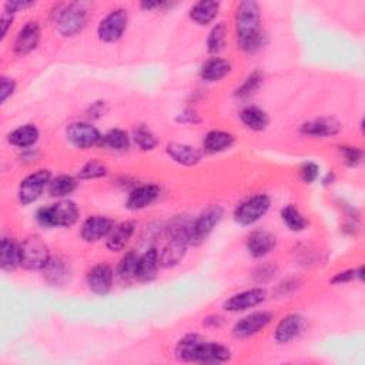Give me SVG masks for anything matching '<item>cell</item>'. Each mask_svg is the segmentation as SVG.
Listing matches in <instances>:
<instances>
[{
    "mask_svg": "<svg viewBox=\"0 0 365 365\" xmlns=\"http://www.w3.org/2000/svg\"><path fill=\"white\" fill-rule=\"evenodd\" d=\"M166 152L168 157L179 163L180 166L191 167L200 163L202 160V153L196 148L188 144H181V143H168Z\"/></svg>",
    "mask_w": 365,
    "mask_h": 365,
    "instance_id": "22",
    "label": "cell"
},
{
    "mask_svg": "<svg viewBox=\"0 0 365 365\" xmlns=\"http://www.w3.org/2000/svg\"><path fill=\"white\" fill-rule=\"evenodd\" d=\"M42 39V29L39 26L37 21H28L24 26L19 30L15 44H13V51L19 56H26L32 53L35 48L39 46Z\"/></svg>",
    "mask_w": 365,
    "mask_h": 365,
    "instance_id": "16",
    "label": "cell"
},
{
    "mask_svg": "<svg viewBox=\"0 0 365 365\" xmlns=\"http://www.w3.org/2000/svg\"><path fill=\"white\" fill-rule=\"evenodd\" d=\"M107 175V167L97 160H90L86 163L79 172L80 180H93V179H100Z\"/></svg>",
    "mask_w": 365,
    "mask_h": 365,
    "instance_id": "38",
    "label": "cell"
},
{
    "mask_svg": "<svg viewBox=\"0 0 365 365\" xmlns=\"http://www.w3.org/2000/svg\"><path fill=\"white\" fill-rule=\"evenodd\" d=\"M276 273V269L273 265H264V267H260V269L257 270L256 276H257V281L258 283H265L269 281Z\"/></svg>",
    "mask_w": 365,
    "mask_h": 365,
    "instance_id": "44",
    "label": "cell"
},
{
    "mask_svg": "<svg viewBox=\"0 0 365 365\" xmlns=\"http://www.w3.org/2000/svg\"><path fill=\"white\" fill-rule=\"evenodd\" d=\"M113 280H114V273L113 269L109 264H97L93 269L89 270L86 283L89 290L91 293L97 296H106L110 293V290L113 287Z\"/></svg>",
    "mask_w": 365,
    "mask_h": 365,
    "instance_id": "14",
    "label": "cell"
},
{
    "mask_svg": "<svg viewBox=\"0 0 365 365\" xmlns=\"http://www.w3.org/2000/svg\"><path fill=\"white\" fill-rule=\"evenodd\" d=\"M67 140L80 150H87L94 148V145L102 144L103 136L93 125L86 123V121H78L71 123L66 130Z\"/></svg>",
    "mask_w": 365,
    "mask_h": 365,
    "instance_id": "11",
    "label": "cell"
},
{
    "mask_svg": "<svg viewBox=\"0 0 365 365\" xmlns=\"http://www.w3.org/2000/svg\"><path fill=\"white\" fill-rule=\"evenodd\" d=\"M177 121H180V123H183V125H193V123H199L200 118L193 110H186L184 113H181L177 117Z\"/></svg>",
    "mask_w": 365,
    "mask_h": 365,
    "instance_id": "45",
    "label": "cell"
},
{
    "mask_svg": "<svg viewBox=\"0 0 365 365\" xmlns=\"http://www.w3.org/2000/svg\"><path fill=\"white\" fill-rule=\"evenodd\" d=\"M51 258L48 247L42 237L28 235L20 242V265L24 270L42 271Z\"/></svg>",
    "mask_w": 365,
    "mask_h": 365,
    "instance_id": "6",
    "label": "cell"
},
{
    "mask_svg": "<svg viewBox=\"0 0 365 365\" xmlns=\"http://www.w3.org/2000/svg\"><path fill=\"white\" fill-rule=\"evenodd\" d=\"M191 223L184 217H179L167 229V242L163 250L159 253L160 265L164 269L177 265L186 256L190 242Z\"/></svg>",
    "mask_w": 365,
    "mask_h": 365,
    "instance_id": "3",
    "label": "cell"
},
{
    "mask_svg": "<svg viewBox=\"0 0 365 365\" xmlns=\"http://www.w3.org/2000/svg\"><path fill=\"white\" fill-rule=\"evenodd\" d=\"M133 139H134V143L137 144V148L143 152H150L157 145L156 136L152 133V130H149L144 126H139L134 130Z\"/></svg>",
    "mask_w": 365,
    "mask_h": 365,
    "instance_id": "37",
    "label": "cell"
},
{
    "mask_svg": "<svg viewBox=\"0 0 365 365\" xmlns=\"http://www.w3.org/2000/svg\"><path fill=\"white\" fill-rule=\"evenodd\" d=\"M218 12H220V3L213 2V0H202L191 6L188 16L194 23L207 26L217 17Z\"/></svg>",
    "mask_w": 365,
    "mask_h": 365,
    "instance_id": "26",
    "label": "cell"
},
{
    "mask_svg": "<svg viewBox=\"0 0 365 365\" xmlns=\"http://www.w3.org/2000/svg\"><path fill=\"white\" fill-rule=\"evenodd\" d=\"M15 90H16V83L13 79H9L6 76L0 79V102L5 103L15 93Z\"/></svg>",
    "mask_w": 365,
    "mask_h": 365,
    "instance_id": "41",
    "label": "cell"
},
{
    "mask_svg": "<svg viewBox=\"0 0 365 365\" xmlns=\"http://www.w3.org/2000/svg\"><path fill=\"white\" fill-rule=\"evenodd\" d=\"M267 300V291L264 288H251L241 291L224 301L223 308L229 312H240L254 308Z\"/></svg>",
    "mask_w": 365,
    "mask_h": 365,
    "instance_id": "13",
    "label": "cell"
},
{
    "mask_svg": "<svg viewBox=\"0 0 365 365\" xmlns=\"http://www.w3.org/2000/svg\"><path fill=\"white\" fill-rule=\"evenodd\" d=\"M78 188V180L71 176H59L56 179H52L51 183H48V194H51L52 197H66L69 194H71Z\"/></svg>",
    "mask_w": 365,
    "mask_h": 365,
    "instance_id": "32",
    "label": "cell"
},
{
    "mask_svg": "<svg viewBox=\"0 0 365 365\" xmlns=\"http://www.w3.org/2000/svg\"><path fill=\"white\" fill-rule=\"evenodd\" d=\"M42 271L44 280L53 287H60L66 284L71 276L70 265L60 257H52Z\"/></svg>",
    "mask_w": 365,
    "mask_h": 365,
    "instance_id": "21",
    "label": "cell"
},
{
    "mask_svg": "<svg viewBox=\"0 0 365 365\" xmlns=\"http://www.w3.org/2000/svg\"><path fill=\"white\" fill-rule=\"evenodd\" d=\"M304 328H305V319L303 315L300 314L285 315L274 330V339L281 346L290 344L304 332Z\"/></svg>",
    "mask_w": 365,
    "mask_h": 365,
    "instance_id": "15",
    "label": "cell"
},
{
    "mask_svg": "<svg viewBox=\"0 0 365 365\" xmlns=\"http://www.w3.org/2000/svg\"><path fill=\"white\" fill-rule=\"evenodd\" d=\"M90 113H93V114H96V116L103 114L105 110H103V105H102V102L94 103V105L90 107Z\"/></svg>",
    "mask_w": 365,
    "mask_h": 365,
    "instance_id": "50",
    "label": "cell"
},
{
    "mask_svg": "<svg viewBox=\"0 0 365 365\" xmlns=\"http://www.w3.org/2000/svg\"><path fill=\"white\" fill-rule=\"evenodd\" d=\"M39 129L33 125H24L13 130L9 136L8 140L12 145H16V148L20 149H28L32 148L33 144L37 143L39 140Z\"/></svg>",
    "mask_w": 365,
    "mask_h": 365,
    "instance_id": "30",
    "label": "cell"
},
{
    "mask_svg": "<svg viewBox=\"0 0 365 365\" xmlns=\"http://www.w3.org/2000/svg\"><path fill=\"white\" fill-rule=\"evenodd\" d=\"M230 71H231L230 62L222 57H211L202 66L200 76L203 80L214 83L224 79Z\"/></svg>",
    "mask_w": 365,
    "mask_h": 365,
    "instance_id": "27",
    "label": "cell"
},
{
    "mask_svg": "<svg viewBox=\"0 0 365 365\" xmlns=\"http://www.w3.org/2000/svg\"><path fill=\"white\" fill-rule=\"evenodd\" d=\"M240 120L242 121V125L253 132H262L270 125L269 114L256 106H249L242 109L240 113Z\"/></svg>",
    "mask_w": 365,
    "mask_h": 365,
    "instance_id": "29",
    "label": "cell"
},
{
    "mask_svg": "<svg viewBox=\"0 0 365 365\" xmlns=\"http://www.w3.org/2000/svg\"><path fill=\"white\" fill-rule=\"evenodd\" d=\"M20 265V244L5 237L0 246V267L3 271H15Z\"/></svg>",
    "mask_w": 365,
    "mask_h": 365,
    "instance_id": "28",
    "label": "cell"
},
{
    "mask_svg": "<svg viewBox=\"0 0 365 365\" xmlns=\"http://www.w3.org/2000/svg\"><path fill=\"white\" fill-rule=\"evenodd\" d=\"M227 40V26L224 23H218L211 29L208 37H207V51L210 55H218L220 53Z\"/></svg>",
    "mask_w": 365,
    "mask_h": 365,
    "instance_id": "34",
    "label": "cell"
},
{
    "mask_svg": "<svg viewBox=\"0 0 365 365\" xmlns=\"http://www.w3.org/2000/svg\"><path fill=\"white\" fill-rule=\"evenodd\" d=\"M134 230H136V224L133 222H123L114 226V229L107 237V242H106L107 249L113 253L123 250L127 246L132 235L134 234Z\"/></svg>",
    "mask_w": 365,
    "mask_h": 365,
    "instance_id": "25",
    "label": "cell"
},
{
    "mask_svg": "<svg viewBox=\"0 0 365 365\" xmlns=\"http://www.w3.org/2000/svg\"><path fill=\"white\" fill-rule=\"evenodd\" d=\"M114 229V222L106 215H91L83 223L80 235L86 242L100 241L105 237H109Z\"/></svg>",
    "mask_w": 365,
    "mask_h": 365,
    "instance_id": "17",
    "label": "cell"
},
{
    "mask_svg": "<svg viewBox=\"0 0 365 365\" xmlns=\"http://www.w3.org/2000/svg\"><path fill=\"white\" fill-rule=\"evenodd\" d=\"M343 126L332 117H321L307 121L301 126V133L311 137H331L341 132Z\"/></svg>",
    "mask_w": 365,
    "mask_h": 365,
    "instance_id": "20",
    "label": "cell"
},
{
    "mask_svg": "<svg viewBox=\"0 0 365 365\" xmlns=\"http://www.w3.org/2000/svg\"><path fill=\"white\" fill-rule=\"evenodd\" d=\"M334 180H335V175L334 173H327L324 176V179H323V184L324 186H330V184L334 183Z\"/></svg>",
    "mask_w": 365,
    "mask_h": 365,
    "instance_id": "51",
    "label": "cell"
},
{
    "mask_svg": "<svg viewBox=\"0 0 365 365\" xmlns=\"http://www.w3.org/2000/svg\"><path fill=\"white\" fill-rule=\"evenodd\" d=\"M56 28L64 37H73L79 35L87 23V8L84 3L73 2L67 5H59L56 12Z\"/></svg>",
    "mask_w": 365,
    "mask_h": 365,
    "instance_id": "5",
    "label": "cell"
},
{
    "mask_svg": "<svg viewBox=\"0 0 365 365\" xmlns=\"http://www.w3.org/2000/svg\"><path fill=\"white\" fill-rule=\"evenodd\" d=\"M235 32L238 47L246 53H256L264 44L261 32V12L258 3L246 0L237 6Z\"/></svg>",
    "mask_w": 365,
    "mask_h": 365,
    "instance_id": "2",
    "label": "cell"
},
{
    "mask_svg": "<svg viewBox=\"0 0 365 365\" xmlns=\"http://www.w3.org/2000/svg\"><path fill=\"white\" fill-rule=\"evenodd\" d=\"M102 145H105V148H107L110 150L125 152L130 148V137L125 130L113 129L103 136Z\"/></svg>",
    "mask_w": 365,
    "mask_h": 365,
    "instance_id": "33",
    "label": "cell"
},
{
    "mask_svg": "<svg viewBox=\"0 0 365 365\" xmlns=\"http://www.w3.org/2000/svg\"><path fill=\"white\" fill-rule=\"evenodd\" d=\"M357 278V271L355 270H346V271H341L335 274L332 278H331V284H337V285H341V284H347L353 280Z\"/></svg>",
    "mask_w": 365,
    "mask_h": 365,
    "instance_id": "42",
    "label": "cell"
},
{
    "mask_svg": "<svg viewBox=\"0 0 365 365\" xmlns=\"http://www.w3.org/2000/svg\"><path fill=\"white\" fill-rule=\"evenodd\" d=\"M33 5H35V2H28V0H23V2H21V0H13V2H8L5 5V10L12 13V15H15L16 12H19L21 9H28V8L33 6Z\"/></svg>",
    "mask_w": 365,
    "mask_h": 365,
    "instance_id": "43",
    "label": "cell"
},
{
    "mask_svg": "<svg viewBox=\"0 0 365 365\" xmlns=\"http://www.w3.org/2000/svg\"><path fill=\"white\" fill-rule=\"evenodd\" d=\"M160 187L156 184H144L134 188L127 197L126 207L132 211L143 210L152 206L160 197Z\"/></svg>",
    "mask_w": 365,
    "mask_h": 365,
    "instance_id": "19",
    "label": "cell"
},
{
    "mask_svg": "<svg viewBox=\"0 0 365 365\" xmlns=\"http://www.w3.org/2000/svg\"><path fill=\"white\" fill-rule=\"evenodd\" d=\"M235 143V137L231 133L222 132V130H213L208 132L203 140V149L206 153L215 154L222 153L231 149Z\"/></svg>",
    "mask_w": 365,
    "mask_h": 365,
    "instance_id": "24",
    "label": "cell"
},
{
    "mask_svg": "<svg viewBox=\"0 0 365 365\" xmlns=\"http://www.w3.org/2000/svg\"><path fill=\"white\" fill-rule=\"evenodd\" d=\"M277 246L276 237L265 230L253 231L246 241L247 251L254 258H262L267 254H270Z\"/></svg>",
    "mask_w": 365,
    "mask_h": 365,
    "instance_id": "18",
    "label": "cell"
},
{
    "mask_svg": "<svg viewBox=\"0 0 365 365\" xmlns=\"http://www.w3.org/2000/svg\"><path fill=\"white\" fill-rule=\"evenodd\" d=\"M319 176H320V167L317 164L312 163V161H305V163L301 164V167H300V177H301V180L304 183L311 184V183H314L315 180L319 179Z\"/></svg>",
    "mask_w": 365,
    "mask_h": 365,
    "instance_id": "40",
    "label": "cell"
},
{
    "mask_svg": "<svg viewBox=\"0 0 365 365\" xmlns=\"http://www.w3.org/2000/svg\"><path fill=\"white\" fill-rule=\"evenodd\" d=\"M52 180V172L51 170H37V172L29 175L26 179H23L19 186L17 197L19 202L23 206H29L39 200V197L43 194L44 188L48 187V183Z\"/></svg>",
    "mask_w": 365,
    "mask_h": 365,
    "instance_id": "9",
    "label": "cell"
},
{
    "mask_svg": "<svg viewBox=\"0 0 365 365\" xmlns=\"http://www.w3.org/2000/svg\"><path fill=\"white\" fill-rule=\"evenodd\" d=\"M175 355L181 362L222 364L230 361L231 351L220 343L207 341L199 334H187L177 343Z\"/></svg>",
    "mask_w": 365,
    "mask_h": 365,
    "instance_id": "1",
    "label": "cell"
},
{
    "mask_svg": "<svg viewBox=\"0 0 365 365\" xmlns=\"http://www.w3.org/2000/svg\"><path fill=\"white\" fill-rule=\"evenodd\" d=\"M129 24V13L125 9L112 10L97 28V36L105 43H114L123 37Z\"/></svg>",
    "mask_w": 365,
    "mask_h": 365,
    "instance_id": "10",
    "label": "cell"
},
{
    "mask_svg": "<svg viewBox=\"0 0 365 365\" xmlns=\"http://www.w3.org/2000/svg\"><path fill=\"white\" fill-rule=\"evenodd\" d=\"M160 267V256L156 249H150L145 251L139 258L137 270H136V280L141 283H150L157 277V271Z\"/></svg>",
    "mask_w": 365,
    "mask_h": 365,
    "instance_id": "23",
    "label": "cell"
},
{
    "mask_svg": "<svg viewBox=\"0 0 365 365\" xmlns=\"http://www.w3.org/2000/svg\"><path fill=\"white\" fill-rule=\"evenodd\" d=\"M271 321L273 314L270 311H256L235 323L233 327V335L238 339L250 338L262 331Z\"/></svg>",
    "mask_w": 365,
    "mask_h": 365,
    "instance_id": "12",
    "label": "cell"
},
{
    "mask_svg": "<svg viewBox=\"0 0 365 365\" xmlns=\"http://www.w3.org/2000/svg\"><path fill=\"white\" fill-rule=\"evenodd\" d=\"M281 220L287 226L288 230L294 231V233L304 231L308 227V220L293 204H288L281 210Z\"/></svg>",
    "mask_w": 365,
    "mask_h": 365,
    "instance_id": "31",
    "label": "cell"
},
{
    "mask_svg": "<svg viewBox=\"0 0 365 365\" xmlns=\"http://www.w3.org/2000/svg\"><path fill=\"white\" fill-rule=\"evenodd\" d=\"M264 76L261 75L260 71H253L251 75L244 80L237 90H235V96L240 97V99H247V97L253 96L262 84Z\"/></svg>",
    "mask_w": 365,
    "mask_h": 365,
    "instance_id": "36",
    "label": "cell"
},
{
    "mask_svg": "<svg viewBox=\"0 0 365 365\" xmlns=\"http://www.w3.org/2000/svg\"><path fill=\"white\" fill-rule=\"evenodd\" d=\"M271 207V199L267 194H257L242 202L234 211V220L240 226H251L267 214Z\"/></svg>",
    "mask_w": 365,
    "mask_h": 365,
    "instance_id": "8",
    "label": "cell"
},
{
    "mask_svg": "<svg viewBox=\"0 0 365 365\" xmlns=\"http://www.w3.org/2000/svg\"><path fill=\"white\" fill-rule=\"evenodd\" d=\"M12 21H13V15L5 10L2 15V37H6Z\"/></svg>",
    "mask_w": 365,
    "mask_h": 365,
    "instance_id": "48",
    "label": "cell"
},
{
    "mask_svg": "<svg viewBox=\"0 0 365 365\" xmlns=\"http://www.w3.org/2000/svg\"><path fill=\"white\" fill-rule=\"evenodd\" d=\"M139 258H140V256L134 250H132L127 254H125V257L120 260L118 267H117V274L121 280L129 281V280L136 278Z\"/></svg>",
    "mask_w": 365,
    "mask_h": 365,
    "instance_id": "35",
    "label": "cell"
},
{
    "mask_svg": "<svg viewBox=\"0 0 365 365\" xmlns=\"http://www.w3.org/2000/svg\"><path fill=\"white\" fill-rule=\"evenodd\" d=\"M224 324V319L220 315H210V317L204 319V326L208 328H220Z\"/></svg>",
    "mask_w": 365,
    "mask_h": 365,
    "instance_id": "47",
    "label": "cell"
},
{
    "mask_svg": "<svg viewBox=\"0 0 365 365\" xmlns=\"http://www.w3.org/2000/svg\"><path fill=\"white\" fill-rule=\"evenodd\" d=\"M140 6L144 10H153V9H157V8L167 6V3H163V2H143Z\"/></svg>",
    "mask_w": 365,
    "mask_h": 365,
    "instance_id": "49",
    "label": "cell"
},
{
    "mask_svg": "<svg viewBox=\"0 0 365 365\" xmlns=\"http://www.w3.org/2000/svg\"><path fill=\"white\" fill-rule=\"evenodd\" d=\"M339 153H341V157L348 167H357L364 157L362 150L358 148H353V145H341Z\"/></svg>",
    "mask_w": 365,
    "mask_h": 365,
    "instance_id": "39",
    "label": "cell"
},
{
    "mask_svg": "<svg viewBox=\"0 0 365 365\" xmlns=\"http://www.w3.org/2000/svg\"><path fill=\"white\" fill-rule=\"evenodd\" d=\"M80 217L79 207L70 200H60L55 204L39 208L36 220L42 227H71L75 226Z\"/></svg>",
    "mask_w": 365,
    "mask_h": 365,
    "instance_id": "4",
    "label": "cell"
},
{
    "mask_svg": "<svg viewBox=\"0 0 365 365\" xmlns=\"http://www.w3.org/2000/svg\"><path fill=\"white\" fill-rule=\"evenodd\" d=\"M224 215V208L222 206H210L204 210L196 220L191 223L190 242L191 246H200L214 231V229L220 224Z\"/></svg>",
    "mask_w": 365,
    "mask_h": 365,
    "instance_id": "7",
    "label": "cell"
},
{
    "mask_svg": "<svg viewBox=\"0 0 365 365\" xmlns=\"http://www.w3.org/2000/svg\"><path fill=\"white\" fill-rule=\"evenodd\" d=\"M297 287L299 285H297V281L296 280H287V281H284L283 284L278 285L277 293H278V296H287L288 294V290L290 291H294Z\"/></svg>",
    "mask_w": 365,
    "mask_h": 365,
    "instance_id": "46",
    "label": "cell"
}]
</instances>
